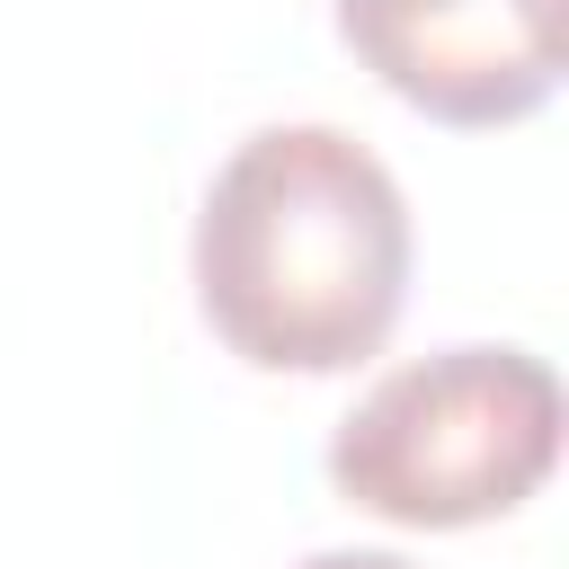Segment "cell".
<instances>
[{"instance_id": "cell-1", "label": "cell", "mask_w": 569, "mask_h": 569, "mask_svg": "<svg viewBox=\"0 0 569 569\" xmlns=\"http://www.w3.org/2000/svg\"><path fill=\"white\" fill-rule=\"evenodd\" d=\"M196 302L258 373H347L409 302V196L338 124L249 133L196 213Z\"/></svg>"}, {"instance_id": "cell-2", "label": "cell", "mask_w": 569, "mask_h": 569, "mask_svg": "<svg viewBox=\"0 0 569 569\" xmlns=\"http://www.w3.org/2000/svg\"><path fill=\"white\" fill-rule=\"evenodd\" d=\"M560 462V382L533 347H445L382 373L329 436L347 507L453 533L525 507Z\"/></svg>"}, {"instance_id": "cell-3", "label": "cell", "mask_w": 569, "mask_h": 569, "mask_svg": "<svg viewBox=\"0 0 569 569\" xmlns=\"http://www.w3.org/2000/svg\"><path fill=\"white\" fill-rule=\"evenodd\" d=\"M338 36L436 124H516L560 89V0H338Z\"/></svg>"}, {"instance_id": "cell-4", "label": "cell", "mask_w": 569, "mask_h": 569, "mask_svg": "<svg viewBox=\"0 0 569 569\" xmlns=\"http://www.w3.org/2000/svg\"><path fill=\"white\" fill-rule=\"evenodd\" d=\"M293 569H409L400 551H311V560H293Z\"/></svg>"}]
</instances>
